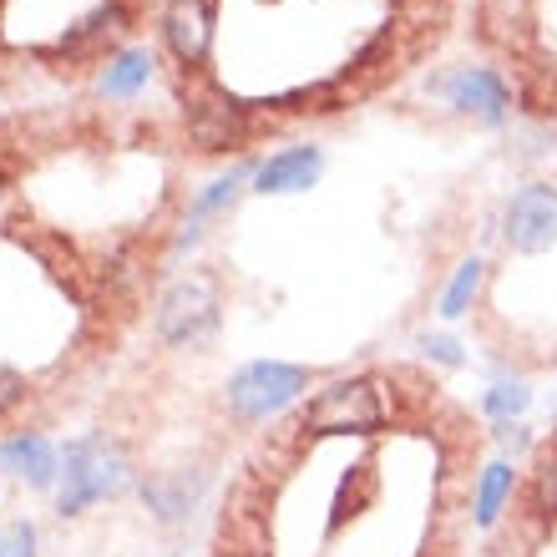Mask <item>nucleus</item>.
I'll return each mask as SVG.
<instances>
[{
	"mask_svg": "<svg viewBox=\"0 0 557 557\" xmlns=\"http://www.w3.org/2000/svg\"><path fill=\"white\" fill-rule=\"evenodd\" d=\"M391 411H396L391 391L375 375H355V381H335L309 400L294 416V431H305V436H370L391 421Z\"/></svg>",
	"mask_w": 557,
	"mask_h": 557,
	"instance_id": "obj_1",
	"label": "nucleus"
},
{
	"mask_svg": "<svg viewBox=\"0 0 557 557\" xmlns=\"http://www.w3.org/2000/svg\"><path fill=\"white\" fill-rule=\"evenodd\" d=\"M133 486V461L122 451L117 441L107 436H82L66 446V471H61V492H57V507L66 517L72 512H87L91 502L102 497H117Z\"/></svg>",
	"mask_w": 557,
	"mask_h": 557,
	"instance_id": "obj_2",
	"label": "nucleus"
},
{
	"mask_svg": "<svg viewBox=\"0 0 557 557\" xmlns=\"http://www.w3.org/2000/svg\"><path fill=\"white\" fill-rule=\"evenodd\" d=\"M219 324V284L213 274H188L183 284L168 289L158 309V335L168 345H203Z\"/></svg>",
	"mask_w": 557,
	"mask_h": 557,
	"instance_id": "obj_3",
	"label": "nucleus"
},
{
	"mask_svg": "<svg viewBox=\"0 0 557 557\" xmlns=\"http://www.w3.org/2000/svg\"><path fill=\"white\" fill-rule=\"evenodd\" d=\"M305 385H309V370L278 366V360H259V366H244L234 375V385H228V406H234L244 421H264V416L284 411Z\"/></svg>",
	"mask_w": 557,
	"mask_h": 557,
	"instance_id": "obj_4",
	"label": "nucleus"
},
{
	"mask_svg": "<svg viewBox=\"0 0 557 557\" xmlns=\"http://www.w3.org/2000/svg\"><path fill=\"white\" fill-rule=\"evenodd\" d=\"M188 137L198 152H228L249 143V107H238L223 91H208L188 107Z\"/></svg>",
	"mask_w": 557,
	"mask_h": 557,
	"instance_id": "obj_5",
	"label": "nucleus"
},
{
	"mask_svg": "<svg viewBox=\"0 0 557 557\" xmlns=\"http://www.w3.org/2000/svg\"><path fill=\"white\" fill-rule=\"evenodd\" d=\"M507 244L517 253H543L557 244V188L532 183L507 208Z\"/></svg>",
	"mask_w": 557,
	"mask_h": 557,
	"instance_id": "obj_6",
	"label": "nucleus"
},
{
	"mask_svg": "<svg viewBox=\"0 0 557 557\" xmlns=\"http://www.w3.org/2000/svg\"><path fill=\"white\" fill-rule=\"evenodd\" d=\"M213 41V0H173L168 5V46L183 66H198Z\"/></svg>",
	"mask_w": 557,
	"mask_h": 557,
	"instance_id": "obj_7",
	"label": "nucleus"
},
{
	"mask_svg": "<svg viewBox=\"0 0 557 557\" xmlns=\"http://www.w3.org/2000/svg\"><path fill=\"white\" fill-rule=\"evenodd\" d=\"M0 467L11 471V476H21V482H30V486H51V482H57V451H51V441H46V436H26V431L0 446Z\"/></svg>",
	"mask_w": 557,
	"mask_h": 557,
	"instance_id": "obj_8",
	"label": "nucleus"
},
{
	"mask_svg": "<svg viewBox=\"0 0 557 557\" xmlns=\"http://www.w3.org/2000/svg\"><path fill=\"white\" fill-rule=\"evenodd\" d=\"M446 91H451V107L476 112V117H486V122H497L502 112H507V87H502V76L497 72H482V66L456 72Z\"/></svg>",
	"mask_w": 557,
	"mask_h": 557,
	"instance_id": "obj_9",
	"label": "nucleus"
},
{
	"mask_svg": "<svg viewBox=\"0 0 557 557\" xmlns=\"http://www.w3.org/2000/svg\"><path fill=\"white\" fill-rule=\"evenodd\" d=\"M314 177H320V152H314V147H289V152L269 158L253 183H259V193H299V188H309Z\"/></svg>",
	"mask_w": 557,
	"mask_h": 557,
	"instance_id": "obj_10",
	"label": "nucleus"
},
{
	"mask_svg": "<svg viewBox=\"0 0 557 557\" xmlns=\"http://www.w3.org/2000/svg\"><path fill=\"white\" fill-rule=\"evenodd\" d=\"M127 26V11H122L117 0L112 5H97V11L87 15V21H76L66 36L57 41V51H91V46H102V41H112L117 30Z\"/></svg>",
	"mask_w": 557,
	"mask_h": 557,
	"instance_id": "obj_11",
	"label": "nucleus"
},
{
	"mask_svg": "<svg viewBox=\"0 0 557 557\" xmlns=\"http://www.w3.org/2000/svg\"><path fill=\"white\" fill-rule=\"evenodd\" d=\"M198 486H203V476L173 471V476H158V482H147V502H152V512H158L162 522H177V517H183L193 502H198Z\"/></svg>",
	"mask_w": 557,
	"mask_h": 557,
	"instance_id": "obj_12",
	"label": "nucleus"
},
{
	"mask_svg": "<svg viewBox=\"0 0 557 557\" xmlns=\"http://www.w3.org/2000/svg\"><path fill=\"white\" fill-rule=\"evenodd\" d=\"M517 492V471L507 461H492L482 471V482H476V528H492L502 512H507V502Z\"/></svg>",
	"mask_w": 557,
	"mask_h": 557,
	"instance_id": "obj_13",
	"label": "nucleus"
},
{
	"mask_svg": "<svg viewBox=\"0 0 557 557\" xmlns=\"http://www.w3.org/2000/svg\"><path fill=\"white\" fill-rule=\"evenodd\" d=\"M152 82V51H122L102 76V91L107 97H133Z\"/></svg>",
	"mask_w": 557,
	"mask_h": 557,
	"instance_id": "obj_14",
	"label": "nucleus"
},
{
	"mask_svg": "<svg viewBox=\"0 0 557 557\" xmlns=\"http://www.w3.org/2000/svg\"><path fill=\"white\" fill-rule=\"evenodd\" d=\"M476 284H482V264L471 259V264H461V274H456V284H451V294H446V320H456V314H467V305L476 299Z\"/></svg>",
	"mask_w": 557,
	"mask_h": 557,
	"instance_id": "obj_15",
	"label": "nucleus"
},
{
	"mask_svg": "<svg viewBox=\"0 0 557 557\" xmlns=\"http://www.w3.org/2000/svg\"><path fill=\"white\" fill-rule=\"evenodd\" d=\"M0 557H36V528L30 522H5L0 528Z\"/></svg>",
	"mask_w": 557,
	"mask_h": 557,
	"instance_id": "obj_16",
	"label": "nucleus"
},
{
	"mask_svg": "<svg viewBox=\"0 0 557 557\" xmlns=\"http://www.w3.org/2000/svg\"><path fill=\"white\" fill-rule=\"evenodd\" d=\"M522 406H528V391H522V385H497V391L486 396V411L502 416V421H507V416H517Z\"/></svg>",
	"mask_w": 557,
	"mask_h": 557,
	"instance_id": "obj_17",
	"label": "nucleus"
},
{
	"mask_svg": "<svg viewBox=\"0 0 557 557\" xmlns=\"http://www.w3.org/2000/svg\"><path fill=\"white\" fill-rule=\"evenodd\" d=\"M238 183H244V173H234V177H219L213 188L198 198V213H213V208H223V203H234V193H238Z\"/></svg>",
	"mask_w": 557,
	"mask_h": 557,
	"instance_id": "obj_18",
	"label": "nucleus"
},
{
	"mask_svg": "<svg viewBox=\"0 0 557 557\" xmlns=\"http://www.w3.org/2000/svg\"><path fill=\"white\" fill-rule=\"evenodd\" d=\"M21 396H26V381H21L15 370L0 366V416L11 411V406H21Z\"/></svg>",
	"mask_w": 557,
	"mask_h": 557,
	"instance_id": "obj_19",
	"label": "nucleus"
},
{
	"mask_svg": "<svg viewBox=\"0 0 557 557\" xmlns=\"http://www.w3.org/2000/svg\"><path fill=\"white\" fill-rule=\"evenodd\" d=\"M0 198H5V177H0Z\"/></svg>",
	"mask_w": 557,
	"mask_h": 557,
	"instance_id": "obj_20",
	"label": "nucleus"
}]
</instances>
